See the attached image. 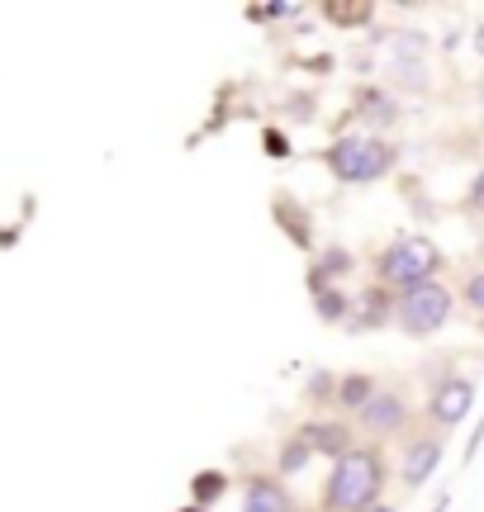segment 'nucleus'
<instances>
[{"label":"nucleus","instance_id":"1","mask_svg":"<svg viewBox=\"0 0 484 512\" xmlns=\"http://www.w3.org/2000/svg\"><path fill=\"white\" fill-rule=\"evenodd\" d=\"M385 489V456L375 446H352L347 456L333 460V475L323 484V508L328 512H371Z\"/></svg>","mask_w":484,"mask_h":512},{"label":"nucleus","instance_id":"2","mask_svg":"<svg viewBox=\"0 0 484 512\" xmlns=\"http://www.w3.org/2000/svg\"><path fill=\"white\" fill-rule=\"evenodd\" d=\"M437 266H442V252H437V242L418 238V233H404V238H394L390 247L380 252V261H375L380 280H385V285H394L399 294L413 290V285H428L432 275H437Z\"/></svg>","mask_w":484,"mask_h":512},{"label":"nucleus","instance_id":"3","mask_svg":"<svg viewBox=\"0 0 484 512\" xmlns=\"http://www.w3.org/2000/svg\"><path fill=\"white\" fill-rule=\"evenodd\" d=\"M323 162L342 185H371L394 166V147L380 138H366V133H352V138H337L323 152Z\"/></svg>","mask_w":484,"mask_h":512},{"label":"nucleus","instance_id":"4","mask_svg":"<svg viewBox=\"0 0 484 512\" xmlns=\"http://www.w3.org/2000/svg\"><path fill=\"white\" fill-rule=\"evenodd\" d=\"M451 304L456 299H451L447 285L428 280V285H413V290H404L394 299V323L409 337H428V332H437L451 318Z\"/></svg>","mask_w":484,"mask_h":512},{"label":"nucleus","instance_id":"5","mask_svg":"<svg viewBox=\"0 0 484 512\" xmlns=\"http://www.w3.org/2000/svg\"><path fill=\"white\" fill-rule=\"evenodd\" d=\"M356 422L371 437H394V432L409 427V403H404V394H394V389H375L371 399H366V408L356 413Z\"/></svg>","mask_w":484,"mask_h":512},{"label":"nucleus","instance_id":"6","mask_svg":"<svg viewBox=\"0 0 484 512\" xmlns=\"http://www.w3.org/2000/svg\"><path fill=\"white\" fill-rule=\"evenodd\" d=\"M470 403H475V384L470 380H442L437 389H432V403H428V413L437 427H456V422L470 413Z\"/></svg>","mask_w":484,"mask_h":512},{"label":"nucleus","instance_id":"7","mask_svg":"<svg viewBox=\"0 0 484 512\" xmlns=\"http://www.w3.org/2000/svg\"><path fill=\"white\" fill-rule=\"evenodd\" d=\"M299 437H304V446L314 451V456H347L352 451V432H347V422L333 418V422H304L299 427Z\"/></svg>","mask_w":484,"mask_h":512},{"label":"nucleus","instance_id":"8","mask_svg":"<svg viewBox=\"0 0 484 512\" xmlns=\"http://www.w3.org/2000/svg\"><path fill=\"white\" fill-rule=\"evenodd\" d=\"M242 512H295V498L290 489L280 484V479H247V489H242Z\"/></svg>","mask_w":484,"mask_h":512},{"label":"nucleus","instance_id":"9","mask_svg":"<svg viewBox=\"0 0 484 512\" xmlns=\"http://www.w3.org/2000/svg\"><path fill=\"white\" fill-rule=\"evenodd\" d=\"M437 465H442V441H437V437L409 441V451H404V484H409V489H418V484H423Z\"/></svg>","mask_w":484,"mask_h":512},{"label":"nucleus","instance_id":"10","mask_svg":"<svg viewBox=\"0 0 484 512\" xmlns=\"http://www.w3.org/2000/svg\"><path fill=\"white\" fill-rule=\"evenodd\" d=\"M224 494H228V475H224V470H200V475L190 479V503H195V508L209 512Z\"/></svg>","mask_w":484,"mask_h":512},{"label":"nucleus","instance_id":"11","mask_svg":"<svg viewBox=\"0 0 484 512\" xmlns=\"http://www.w3.org/2000/svg\"><path fill=\"white\" fill-rule=\"evenodd\" d=\"M352 271V252L347 247H333V252H323L318 256V266L309 271V290H328V275H347Z\"/></svg>","mask_w":484,"mask_h":512},{"label":"nucleus","instance_id":"12","mask_svg":"<svg viewBox=\"0 0 484 512\" xmlns=\"http://www.w3.org/2000/svg\"><path fill=\"white\" fill-rule=\"evenodd\" d=\"M385 318H394L390 294H385V290H371V294H361V309H356L352 328H380Z\"/></svg>","mask_w":484,"mask_h":512},{"label":"nucleus","instance_id":"13","mask_svg":"<svg viewBox=\"0 0 484 512\" xmlns=\"http://www.w3.org/2000/svg\"><path fill=\"white\" fill-rule=\"evenodd\" d=\"M371 394H375L371 375H347V380L337 384V403H342V408H352V413H361Z\"/></svg>","mask_w":484,"mask_h":512},{"label":"nucleus","instance_id":"14","mask_svg":"<svg viewBox=\"0 0 484 512\" xmlns=\"http://www.w3.org/2000/svg\"><path fill=\"white\" fill-rule=\"evenodd\" d=\"M314 309H318V318H323V323H342V318L352 313V299H347L342 290H333V285H328V290H318V294H314Z\"/></svg>","mask_w":484,"mask_h":512},{"label":"nucleus","instance_id":"15","mask_svg":"<svg viewBox=\"0 0 484 512\" xmlns=\"http://www.w3.org/2000/svg\"><path fill=\"white\" fill-rule=\"evenodd\" d=\"M309 456H314V451H309V446H304V437H299V432H295V437H290V441H285V446H280L276 470H280V475H285V479H290V475H299V470L309 465Z\"/></svg>","mask_w":484,"mask_h":512},{"label":"nucleus","instance_id":"16","mask_svg":"<svg viewBox=\"0 0 484 512\" xmlns=\"http://www.w3.org/2000/svg\"><path fill=\"white\" fill-rule=\"evenodd\" d=\"M356 105H361V114H366L371 124H394V100H390V95L366 91L361 100H356Z\"/></svg>","mask_w":484,"mask_h":512},{"label":"nucleus","instance_id":"17","mask_svg":"<svg viewBox=\"0 0 484 512\" xmlns=\"http://www.w3.org/2000/svg\"><path fill=\"white\" fill-rule=\"evenodd\" d=\"M328 19L333 24H361V19H371V5H328Z\"/></svg>","mask_w":484,"mask_h":512},{"label":"nucleus","instance_id":"18","mask_svg":"<svg viewBox=\"0 0 484 512\" xmlns=\"http://www.w3.org/2000/svg\"><path fill=\"white\" fill-rule=\"evenodd\" d=\"M261 147H266V157H276V162H285V157H290V143H285V133H276V128L261 138Z\"/></svg>","mask_w":484,"mask_h":512},{"label":"nucleus","instance_id":"19","mask_svg":"<svg viewBox=\"0 0 484 512\" xmlns=\"http://www.w3.org/2000/svg\"><path fill=\"white\" fill-rule=\"evenodd\" d=\"M466 304H470V309H480V313H484V271H480V275H470V280H466Z\"/></svg>","mask_w":484,"mask_h":512},{"label":"nucleus","instance_id":"20","mask_svg":"<svg viewBox=\"0 0 484 512\" xmlns=\"http://www.w3.org/2000/svg\"><path fill=\"white\" fill-rule=\"evenodd\" d=\"M470 204H475V209L484 214V171L475 176V185H470Z\"/></svg>","mask_w":484,"mask_h":512},{"label":"nucleus","instance_id":"21","mask_svg":"<svg viewBox=\"0 0 484 512\" xmlns=\"http://www.w3.org/2000/svg\"><path fill=\"white\" fill-rule=\"evenodd\" d=\"M475 48H480V57H484V24L475 29Z\"/></svg>","mask_w":484,"mask_h":512},{"label":"nucleus","instance_id":"22","mask_svg":"<svg viewBox=\"0 0 484 512\" xmlns=\"http://www.w3.org/2000/svg\"><path fill=\"white\" fill-rule=\"evenodd\" d=\"M371 512H394V508H385V503H375V508Z\"/></svg>","mask_w":484,"mask_h":512},{"label":"nucleus","instance_id":"23","mask_svg":"<svg viewBox=\"0 0 484 512\" xmlns=\"http://www.w3.org/2000/svg\"><path fill=\"white\" fill-rule=\"evenodd\" d=\"M181 512H205V508H195V503H190V508H181Z\"/></svg>","mask_w":484,"mask_h":512}]
</instances>
